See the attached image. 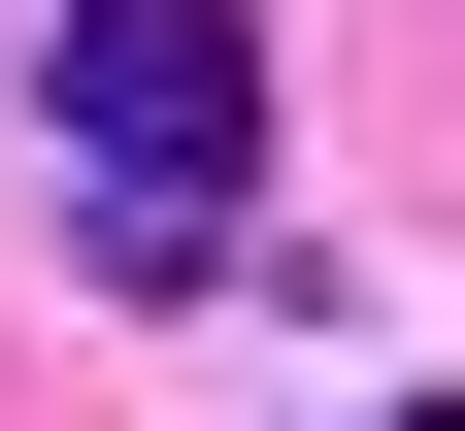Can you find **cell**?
<instances>
[{"label": "cell", "mask_w": 465, "mask_h": 431, "mask_svg": "<svg viewBox=\"0 0 465 431\" xmlns=\"http://www.w3.org/2000/svg\"><path fill=\"white\" fill-rule=\"evenodd\" d=\"M67 166L100 200H232V166H266V34H232V0H67Z\"/></svg>", "instance_id": "1"}]
</instances>
